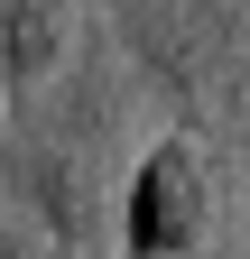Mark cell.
Returning <instances> with one entry per match:
<instances>
[{"label": "cell", "instance_id": "cell-1", "mask_svg": "<svg viewBox=\"0 0 250 259\" xmlns=\"http://www.w3.org/2000/svg\"><path fill=\"white\" fill-rule=\"evenodd\" d=\"M139 111H148V83L102 37V19L84 28L65 74H47L37 93H10V111H0V185L56 250H111V204H120L130 157H139L130 148Z\"/></svg>", "mask_w": 250, "mask_h": 259}, {"label": "cell", "instance_id": "cell-2", "mask_svg": "<svg viewBox=\"0 0 250 259\" xmlns=\"http://www.w3.org/2000/svg\"><path fill=\"white\" fill-rule=\"evenodd\" d=\"M102 37L130 56L148 102H167L185 130H223L250 102V28L223 0H102Z\"/></svg>", "mask_w": 250, "mask_h": 259}, {"label": "cell", "instance_id": "cell-3", "mask_svg": "<svg viewBox=\"0 0 250 259\" xmlns=\"http://www.w3.org/2000/svg\"><path fill=\"white\" fill-rule=\"evenodd\" d=\"M213 232H223V139L167 120L158 139H139L130 176H120L111 250L120 259H204Z\"/></svg>", "mask_w": 250, "mask_h": 259}, {"label": "cell", "instance_id": "cell-4", "mask_svg": "<svg viewBox=\"0 0 250 259\" xmlns=\"http://www.w3.org/2000/svg\"><path fill=\"white\" fill-rule=\"evenodd\" d=\"M84 0H0V83L37 93L47 74H65V56L84 47Z\"/></svg>", "mask_w": 250, "mask_h": 259}, {"label": "cell", "instance_id": "cell-5", "mask_svg": "<svg viewBox=\"0 0 250 259\" xmlns=\"http://www.w3.org/2000/svg\"><path fill=\"white\" fill-rule=\"evenodd\" d=\"M65 259H111V250H65Z\"/></svg>", "mask_w": 250, "mask_h": 259}, {"label": "cell", "instance_id": "cell-6", "mask_svg": "<svg viewBox=\"0 0 250 259\" xmlns=\"http://www.w3.org/2000/svg\"><path fill=\"white\" fill-rule=\"evenodd\" d=\"M0 111H10V83H0Z\"/></svg>", "mask_w": 250, "mask_h": 259}]
</instances>
